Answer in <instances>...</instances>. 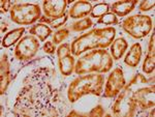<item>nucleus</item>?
Returning a JSON list of instances; mask_svg holds the SVG:
<instances>
[{
    "label": "nucleus",
    "instance_id": "obj_20",
    "mask_svg": "<svg viewBox=\"0 0 155 117\" xmlns=\"http://www.w3.org/2000/svg\"><path fill=\"white\" fill-rule=\"evenodd\" d=\"M67 16H68V15H67V12H65L63 17H61V18H59V19H56V20H51L49 18H47L46 16H44V17H41L39 23L49 24L52 28H59L60 26L65 24V22L67 21Z\"/></svg>",
    "mask_w": 155,
    "mask_h": 117
},
{
    "label": "nucleus",
    "instance_id": "obj_2",
    "mask_svg": "<svg viewBox=\"0 0 155 117\" xmlns=\"http://www.w3.org/2000/svg\"><path fill=\"white\" fill-rule=\"evenodd\" d=\"M113 66V58L106 49H98L87 52L78 59L74 66L77 75H86L91 73H107Z\"/></svg>",
    "mask_w": 155,
    "mask_h": 117
},
{
    "label": "nucleus",
    "instance_id": "obj_3",
    "mask_svg": "<svg viewBox=\"0 0 155 117\" xmlns=\"http://www.w3.org/2000/svg\"><path fill=\"white\" fill-rule=\"evenodd\" d=\"M104 84V77L101 74L80 75L69 84L67 90V98L71 103H74L85 94L101 95Z\"/></svg>",
    "mask_w": 155,
    "mask_h": 117
},
{
    "label": "nucleus",
    "instance_id": "obj_7",
    "mask_svg": "<svg viewBox=\"0 0 155 117\" xmlns=\"http://www.w3.org/2000/svg\"><path fill=\"white\" fill-rule=\"evenodd\" d=\"M122 28L134 38H142L148 35L152 29V20L149 16L134 15L128 17L122 23Z\"/></svg>",
    "mask_w": 155,
    "mask_h": 117
},
{
    "label": "nucleus",
    "instance_id": "obj_25",
    "mask_svg": "<svg viewBox=\"0 0 155 117\" xmlns=\"http://www.w3.org/2000/svg\"><path fill=\"white\" fill-rule=\"evenodd\" d=\"M155 5L154 0H146V1H142L140 4V11L142 12H147L152 9Z\"/></svg>",
    "mask_w": 155,
    "mask_h": 117
},
{
    "label": "nucleus",
    "instance_id": "obj_14",
    "mask_svg": "<svg viewBox=\"0 0 155 117\" xmlns=\"http://www.w3.org/2000/svg\"><path fill=\"white\" fill-rule=\"evenodd\" d=\"M92 7L93 6L88 1H85V0L78 1L69 9V17L72 19L84 18V17L88 16L90 12H91Z\"/></svg>",
    "mask_w": 155,
    "mask_h": 117
},
{
    "label": "nucleus",
    "instance_id": "obj_19",
    "mask_svg": "<svg viewBox=\"0 0 155 117\" xmlns=\"http://www.w3.org/2000/svg\"><path fill=\"white\" fill-rule=\"evenodd\" d=\"M24 32H25L24 27L17 28V29H14V30L9 31L8 33L5 34V36L2 39V47L8 48V47H12V45L18 43L20 41V38L22 37V35H23Z\"/></svg>",
    "mask_w": 155,
    "mask_h": 117
},
{
    "label": "nucleus",
    "instance_id": "obj_4",
    "mask_svg": "<svg viewBox=\"0 0 155 117\" xmlns=\"http://www.w3.org/2000/svg\"><path fill=\"white\" fill-rule=\"evenodd\" d=\"M147 80L141 74L137 75V82L132 87L130 92V99L134 102L139 110H148V109L154 108V94H155V86L154 84L147 87H139L141 84L146 83Z\"/></svg>",
    "mask_w": 155,
    "mask_h": 117
},
{
    "label": "nucleus",
    "instance_id": "obj_13",
    "mask_svg": "<svg viewBox=\"0 0 155 117\" xmlns=\"http://www.w3.org/2000/svg\"><path fill=\"white\" fill-rule=\"evenodd\" d=\"M137 4V0H122L112 4L111 12L115 16L124 17L131 12Z\"/></svg>",
    "mask_w": 155,
    "mask_h": 117
},
{
    "label": "nucleus",
    "instance_id": "obj_8",
    "mask_svg": "<svg viewBox=\"0 0 155 117\" xmlns=\"http://www.w3.org/2000/svg\"><path fill=\"white\" fill-rule=\"evenodd\" d=\"M39 49V41L34 35H26L18 42L15 48V56L18 60L28 61L36 55Z\"/></svg>",
    "mask_w": 155,
    "mask_h": 117
},
{
    "label": "nucleus",
    "instance_id": "obj_10",
    "mask_svg": "<svg viewBox=\"0 0 155 117\" xmlns=\"http://www.w3.org/2000/svg\"><path fill=\"white\" fill-rule=\"evenodd\" d=\"M59 59V69L63 76H71L74 71V58L71 56L69 44H62L57 49Z\"/></svg>",
    "mask_w": 155,
    "mask_h": 117
},
{
    "label": "nucleus",
    "instance_id": "obj_9",
    "mask_svg": "<svg viewBox=\"0 0 155 117\" xmlns=\"http://www.w3.org/2000/svg\"><path fill=\"white\" fill-rule=\"evenodd\" d=\"M125 84L126 81L124 78L123 72L118 66L112 71L111 75L107 78L102 98H114V96L118 95V93L125 86Z\"/></svg>",
    "mask_w": 155,
    "mask_h": 117
},
{
    "label": "nucleus",
    "instance_id": "obj_11",
    "mask_svg": "<svg viewBox=\"0 0 155 117\" xmlns=\"http://www.w3.org/2000/svg\"><path fill=\"white\" fill-rule=\"evenodd\" d=\"M66 4V0H46L42 5L45 16L51 20L61 18L65 14Z\"/></svg>",
    "mask_w": 155,
    "mask_h": 117
},
{
    "label": "nucleus",
    "instance_id": "obj_21",
    "mask_svg": "<svg viewBox=\"0 0 155 117\" xmlns=\"http://www.w3.org/2000/svg\"><path fill=\"white\" fill-rule=\"evenodd\" d=\"M110 5L107 3H98L94 7H92V11L90 12L91 18H101L104 15H106L109 12Z\"/></svg>",
    "mask_w": 155,
    "mask_h": 117
},
{
    "label": "nucleus",
    "instance_id": "obj_28",
    "mask_svg": "<svg viewBox=\"0 0 155 117\" xmlns=\"http://www.w3.org/2000/svg\"><path fill=\"white\" fill-rule=\"evenodd\" d=\"M12 2L9 0H1L0 1V8H1V12H6L11 11Z\"/></svg>",
    "mask_w": 155,
    "mask_h": 117
},
{
    "label": "nucleus",
    "instance_id": "obj_12",
    "mask_svg": "<svg viewBox=\"0 0 155 117\" xmlns=\"http://www.w3.org/2000/svg\"><path fill=\"white\" fill-rule=\"evenodd\" d=\"M9 84H11V65L7 55L4 54L1 57V62H0V93H5Z\"/></svg>",
    "mask_w": 155,
    "mask_h": 117
},
{
    "label": "nucleus",
    "instance_id": "obj_16",
    "mask_svg": "<svg viewBox=\"0 0 155 117\" xmlns=\"http://www.w3.org/2000/svg\"><path fill=\"white\" fill-rule=\"evenodd\" d=\"M143 50H142L141 45L139 43L134 44L130 47L129 51L127 52L125 59H124V62L125 64H127L128 66H131V68H137V64L140 63V60H141L142 54H143Z\"/></svg>",
    "mask_w": 155,
    "mask_h": 117
},
{
    "label": "nucleus",
    "instance_id": "obj_1",
    "mask_svg": "<svg viewBox=\"0 0 155 117\" xmlns=\"http://www.w3.org/2000/svg\"><path fill=\"white\" fill-rule=\"evenodd\" d=\"M116 30L114 27H104V28L92 29L91 31L82 34L74 39L71 45V54L80 56L82 53L89 50L106 49L113 43Z\"/></svg>",
    "mask_w": 155,
    "mask_h": 117
},
{
    "label": "nucleus",
    "instance_id": "obj_26",
    "mask_svg": "<svg viewBox=\"0 0 155 117\" xmlns=\"http://www.w3.org/2000/svg\"><path fill=\"white\" fill-rule=\"evenodd\" d=\"M104 108H102V106L97 105L95 108H93L90 111V113L88 115L91 117H101L104 115Z\"/></svg>",
    "mask_w": 155,
    "mask_h": 117
},
{
    "label": "nucleus",
    "instance_id": "obj_15",
    "mask_svg": "<svg viewBox=\"0 0 155 117\" xmlns=\"http://www.w3.org/2000/svg\"><path fill=\"white\" fill-rule=\"evenodd\" d=\"M155 66V34L152 33V36L149 42L148 54L143 63V72L145 74H151L154 71Z\"/></svg>",
    "mask_w": 155,
    "mask_h": 117
},
{
    "label": "nucleus",
    "instance_id": "obj_22",
    "mask_svg": "<svg viewBox=\"0 0 155 117\" xmlns=\"http://www.w3.org/2000/svg\"><path fill=\"white\" fill-rule=\"evenodd\" d=\"M93 25V22L90 18H84L80 21L76 22V23L72 24L71 26V29L74 31H84L86 29L90 28V27Z\"/></svg>",
    "mask_w": 155,
    "mask_h": 117
},
{
    "label": "nucleus",
    "instance_id": "obj_24",
    "mask_svg": "<svg viewBox=\"0 0 155 117\" xmlns=\"http://www.w3.org/2000/svg\"><path fill=\"white\" fill-rule=\"evenodd\" d=\"M69 36V29L62 28L60 30L56 31L53 35V43L54 44H61L64 39H66Z\"/></svg>",
    "mask_w": 155,
    "mask_h": 117
},
{
    "label": "nucleus",
    "instance_id": "obj_18",
    "mask_svg": "<svg viewBox=\"0 0 155 117\" xmlns=\"http://www.w3.org/2000/svg\"><path fill=\"white\" fill-rule=\"evenodd\" d=\"M29 32L31 35H34L38 37V39L41 42H45V39H47L48 37L53 33L51 27H49L47 24L44 23H38L35 24L29 29Z\"/></svg>",
    "mask_w": 155,
    "mask_h": 117
},
{
    "label": "nucleus",
    "instance_id": "obj_6",
    "mask_svg": "<svg viewBox=\"0 0 155 117\" xmlns=\"http://www.w3.org/2000/svg\"><path fill=\"white\" fill-rule=\"evenodd\" d=\"M11 19L19 25H30L41 19V7L34 3H17L11 8Z\"/></svg>",
    "mask_w": 155,
    "mask_h": 117
},
{
    "label": "nucleus",
    "instance_id": "obj_27",
    "mask_svg": "<svg viewBox=\"0 0 155 117\" xmlns=\"http://www.w3.org/2000/svg\"><path fill=\"white\" fill-rule=\"evenodd\" d=\"M42 50L48 54H54L55 51H56V48H55V45L52 42H47L45 46L42 47Z\"/></svg>",
    "mask_w": 155,
    "mask_h": 117
},
{
    "label": "nucleus",
    "instance_id": "obj_23",
    "mask_svg": "<svg viewBox=\"0 0 155 117\" xmlns=\"http://www.w3.org/2000/svg\"><path fill=\"white\" fill-rule=\"evenodd\" d=\"M97 23L104 24V25H115L119 23V20L117 18V16H115L112 12H107V14L104 15L101 18H98Z\"/></svg>",
    "mask_w": 155,
    "mask_h": 117
},
{
    "label": "nucleus",
    "instance_id": "obj_17",
    "mask_svg": "<svg viewBox=\"0 0 155 117\" xmlns=\"http://www.w3.org/2000/svg\"><path fill=\"white\" fill-rule=\"evenodd\" d=\"M127 47H128V44L123 37H120V38H117L116 41H113V43L111 45L112 58L115 59V60H119L123 56V54L125 53Z\"/></svg>",
    "mask_w": 155,
    "mask_h": 117
},
{
    "label": "nucleus",
    "instance_id": "obj_5",
    "mask_svg": "<svg viewBox=\"0 0 155 117\" xmlns=\"http://www.w3.org/2000/svg\"><path fill=\"white\" fill-rule=\"evenodd\" d=\"M137 82V76L131 79L128 84L122 88V90L118 93V98L115 101L113 105V113L115 116H136L139 108L134 105V102L130 99V92L132 87Z\"/></svg>",
    "mask_w": 155,
    "mask_h": 117
}]
</instances>
